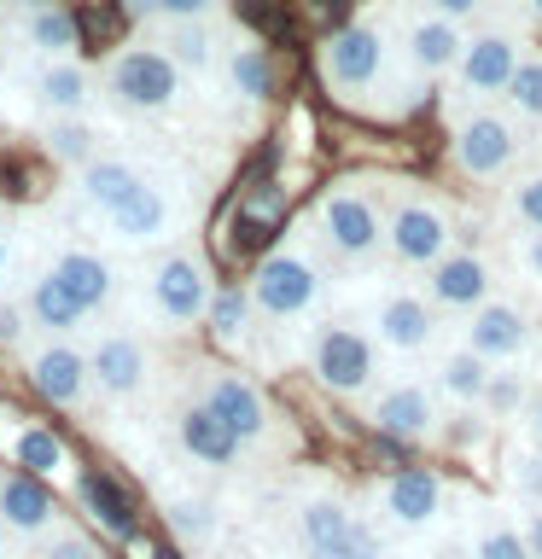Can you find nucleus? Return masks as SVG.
Instances as JSON below:
<instances>
[{
    "instance_id": "1",
    "label": "nucleus",
    "mask_w": 542,
    "mask_h": 559,
    "mask_svg": "<svg viewBox=\"0 0 542 559\" xmlns=\"http://www.w3.org/2000/svg\"><path fill=\"white\" fill-rule=\"evenodd\" d=\"M187 70L169 59V52H157L152 41H134V47H117L111 59H105L99 82H105V99L117 105V111L129 117H157V111H175L187 94Z\"/></svg>"
},
{
    "instance_id": "2",
    "label": "nucleus",
    "mask_w": 542,
    "mask_h": 559,
    "mask_svg": "<svg viewBox=\"0 0 542 559\" xmlns=\"http://www.w3.org/2000/svg\"><path fill=\"white\" fill-rule=\"evenodd\" d=\"M321 82L339 105H367L391 82V41H385V29L367 24V17L339 24L321 41Z\"/></svg>"
},
{
    "instance_id": "3",
    "label": "nucleus",
    "mask_w": 542,
    "mask_h": 559,
    "mask_svg": "<svg viewBox=\"0 0 542 559\" xmlns=\"http://www.w3.org/2000/svg\"><path fill=\"white\" fill-rule=\"evenodd\" d=\"M245 292H251L257 314H269V321H304V314L321 304L327 274H321V262H315L304 245H274L269 257H257L251 286Z\"/></svg>"
},
{
    "instance_id": "4",
    "label": "nucleus",
    "mask_w": 542,
    "mask_h": 559,
    "mask_svg": "<svg viewBox=\"0 0 542 559\" xmlns=\"http://www.w3.org/2000/svg\"><path fill=\"white\" fill-rule=\"evenodd\" d=\"M309 373L327 396H367L379 379V344L367 326L321 321L309 338Z\"/></svg>"
},
{
    "instance_id": "5",
    "label": "nucleus",
    "mask_w": 542,
    "mask_h": 559,
    "mask_svg": "<svg viewBox=\"0 0 542 559\" xmlns=\"http://www.w3.org/2000/svg\"><path fill=\"white\" fill-rule=\"evenodd\" d=\"M385 251L402 269H437L455 251V216L432 192H397V204L385 210Z\"/></svg>"
},
{
    "instance_id": "6",
    "label": "nucleus",
    "mask_w": 542,
    "mask_h": 559,
    "mask_svg": "<svg viewBox=\"0 0 542 559\" xmlns=\"http://www.w3.org/2000/svg\"><path fill=\"white\" fill-rule=\"evenodd\" d=\"M315 234L344 262H374L385 251V210L362 181H332L315 204Z\"/></svg>"
},
{
    "instance_id": "7",
    "label": "nucleus",
    "mask_w": 542,
    "mask_h": 559,
    "mask_svg": "<svg viewBox=\"0 0 542 559\" xmlns=\"http://www.w3.org/2000/svg\"><path fill=\"white\" fill-rule=\"evenodd\" d=\"M210 297H216L210 292V269H204V257L192 251V245H175V251H164L152 262L146 304L164 326H204Z\"/></svg>"
},
{
    "instance_id": "8",
    "label": "nucleus",
    "mask_w": 542,
    "mask_h": 559,
    "mask_svg": "<svg viewBox=\"0 0 542 559\" xmlns=\"http://www.w3.org/2000/svg\"><path fill=\"white\" fill-rule=\"evenodd\" d=\"M455 169L467 175V181H479V187H490V181H502L507 169L519 164V129H514V117H502L496 105H479V111H467L461 122H455Z\"/></svg>"
},
{
    "instance_id": "9",
    "label": "nucleus",
    "mask_w": 542,
    "mask_h": 559,
    "mask_svg": "<svg viewBox=\"0 0 542 559\" xmlns=\"http://www.w3.org/2000/svg\"><path fill=\"white\" fill-rule=\"evenodd\" d=\"M24 379L30 391L47 402V408H82L87 391H94V367H87V349H76L70 338H47L42 349H30L24 356Z\"/></svg>"
},
{
    "instance_id": "10",
    "label": "nucleus",
    "mask_w": 542,
    "mask_h": 559,
    "mask_svg": "<svg viewBox=\"0 0 542 559\" xmlns=\"http://www.w3.org/2000/svg\"><path fill=\"white\" fill-rule=\"evenodd\" d=\"M175 222H181V187H175L169 175H146V181L129 192V204L105 216L117 245H157V239L175 234Z\"/></svg>"
},
{
    "instance_id": "11",
    "label": "nucleus",
    "mask_w": 542,
    "mask_h": 559,
    "mask_svg": "<svg viewBox=\"0 0 542 559\" xmlns=\"http://www.w3.org/2000/svg\"><path fill=\"white\" fill-rule=\"evenodd\" d=\"M461 344L472 349V356H484L490 367H514L525 349L537 344V321L514 304V297H490L484 309H472V314H467Z\"/></svg>"
},
{
    "instance_id": "12",
    "label": "nucleus",
    "mask_w": 542,
    "mask_h": 559,
    "mask_svg": "<svg viewBox=\"0 0 542 559\" xmlns=\"http://www.w3.org/2000/svg\"><path fill=\"white\" fill-rule=\"evenodd\" d=\"M519 64H525V41L514 29L467 35V52H461V64H455L461 99H496V94H507V82L519 76Z\"/></svg>"
},
{
    "instance_id": "13",
    "label": "nucleus",
    "mask_w": 542,
    "mask_h": 559,
    "mask_svg": "<svg viewBox=\"0 0 542 559\" xmlns=\"http://www.w3.org/2000/svg\"><path fill=\"white\" fill-rule=\"evenodd\" d=\"M426 297L432 309H449V314H472L496 297V262L484 251H449L437 269H426Z\"/></svg>"
},
{
    "instance_id": "14",
    "label": "nucleus",
    "mask_w": 542,
    "mask_h": 559,
    "mask_svg": "<svg viewBox=\"0 0 542 559\" xmlns=\"http://www.w3.org/2000/svg\"><path fill=\"white\" fill-rule=\"evenodd\" d=\"M367 332H374L379 349H397V356H420L437 338V309L426 292H385L374 314H367Z\"/></svg>"
},
{
    "instance_id": "15",
    "label": "nucleus",
    "mask_w": 542,
    "mask_h": 559,
    "mask_svg": "<svg viewBox=\"0 0 542 559\" xmlns=\"http://www.w3.org/2000/svg\"><path fill=\"white\" fill-rule=\"evenodd\" d=\"M199 402H204V408L222 419L227 431L239 437L245 449H251V443H262V437L274 431L269 396H262V391H257V384L245 379V373H210V379H204V396H199Z\"/></svg>"
},
{
    "instance_id": "16",
    "label": "nucleus",
    "mask_w": 542,
    "mask_h": 559,
    "mask_svg": "<svg viewBox=\"0 0 542 559\" xmlns=\"http://www.w3.org/2000/svg\"><path fill=\"white\" fill-rule=\"evenodd\" d=\"M437 426H444V414H437V391L420 379H402L391 384V391H379L374 402V431L391 437V443H426V437H437Z\"/></svg>"
},
{
    "instance_id": "17",
    "label": "nucleus",
    "mask_w": 542,
    "mask_h": 559,
    "mask_svg": "<svg viewBox=\"0 0 542 559\" xmlns=\"http://www.w3.org/2000/svg\"><path fill=\"white\" fill-rule=\"evenodd\" d=\"M461 52H467V35H461V24H449V17H437V12H414L409 24H402V64H409L420 82H432V76H455Z\"/></svg>"
},
{
    "instance_id": "18",
    "label": "nucleus",
    "mask_w": 542,
    "mask_h": 559,
    "mask_svg": "<svg viewBox=\"0 0 542 559\" xmlns=\"http://www.w3.org/2000/svg\"><path fill=\"white\" fill-rule=\"evenodd\" d=\"M444 501H449V489L437 472L426 466H402L385 478L379 489V507H385V524H397V531H420V524H432L437 513H444Z\"/></svg>"
},
{
    "instance_id": "19",
    "label": "nucleus",
    "mask_w": 542,
    "mask_h": 559,
    "mask_svg": "<svg viewBox=\"0 0 542 559\" xmlns=\"http://www.w3.org/2000/svg\"><path fill=\"white\" fill-rule=\"evenodd\" d=\"M87 367H94V391L105 396H134L152 373V356L134 332H99L94 349H87Z\"/></svg>"
},
{
    "instance_id": "20",
    "label": "nucleus",
    "mask_w": 542,
    "mask_h": 559,
    "mask_svg": "<svg viewBox=\"0 0 542 559\" xmlns=\"http://www.w3.org/2000/svg\"><path fill=\"white\" fill-rule=\"evenodd\" d=\"M0 524H7V536H47L59 524V501H52V489L42 478L7 472L0 478Z\"/></svg>"
},
{
    "instance_id": "21",
    "label": "nucleus",
    "mask_w": 542,
    "mask_h": 559,
    "mask_svg": "<svg viewBox=\"0 0 542 559\" xmlns=\"http://www.w3.org/2000/svg\"><path fill=\"white\" fill-rule=\"evenodd\" d=\"M175 443H181V454H192L199 466H216V472L239 466V454H245V443L204 408V402H187V408L175 414Z\"/></svg>"
},
{
    "instance_id": "22",
    "label": "nucleus",
    "mask_w": 542,
    "mask_h": 559,
    "mask_svg": "<svg viewBox=\"0 0 542 559\" xmlns=\"http://www.w3.org/2000/svg\"><path fill=\"white\" fill-rule=\"evenodd\" d=\"M24 314H30V326H42L47 338H70L82 321H87V309L76 304V292L59 280V269H47V274H35L30 280V292H24Z\"/></svg>"
},
{
    "instance_id": "23",
    "label": "nucleus",
    "mask_w": 542,
    "mask_h": 559,
    "mask_svg": "<svg viewBox=\"0 0 542 559\" xmlns=\"http://www.w3.org/2000/svg\"><path fill=\"white\" fill-rule=\"evenodd\" d=\"M140 181H146V175H140V169L129 164V157H94L87 169H76V199H82L87 210H94L99 222H105L111 210L129 204V192H134Z\"/></svg>"
},
{
    "instance_id": "24",
    "label": "nucleus",
    "mask_w": 542,
    "mask_h": 559,
    "mask_svg": "<svg viewBox=\"0 0 542 559\" xmlns=\"http://www.w3.org/2000/svg\"><path fill=\"white\" fill-rule=\"evenodd\" d=\"M52 269H59V280L76 292V304H82L87 314H99V309L117 297V269H111L99 251H87V245H70V251H59V262H52Z\"/></svg>"
},
{
    "instance_id": "25",
    "label": "nucleus",
    "mask_w": 542,
    "mask_h": 559,
    "mask_svg": "<svg viewBox=\"0 0 542 559\" xmlns=\"http://www.w3.org/2000/svg\"><path fill=\"white\" fill-rule=\"evenodd\" d=\"M35 99L52 117H82V105L94 99V76H87L82 59H42V70H35Z\"/></svg>"
},
{
    "instance_id": "26",
    "label": "nucleus",
    "mask_w": 542,
    "mask_h": 559,
    "mask_svg": "<svg viewBox=\"0 0 542 559\" xmlns=\"http://www.w3.org/2000/svg\"><path fill=\"white\" fill-rule=\"evenodd\" d=\"M350 524H356V513H350L344 496H304L297 501V542H304V554H332L339 542L350 536Z\"/></svg>"
},
{
    "instance_id": "27",
    "label": "nucleus",
    "mask_w": 542,
    "mask_h": 559,
    "mask_svg": "<svg viewBox=\"0 0 542 559\" xmlns=\"http://www.w3.org/2000/svg\"><path fill=\"white\" fill-rule=\"evenodd\" d=\"M76 496H82V507L94 513V524H99L105 536L134 542L140 519H134V501L122 496V484H117V478H105V472H82V478H76Z\"/></svg>"
},
{
    "instance_id": "28",
    "label": "nucleus",
    "mask_w": 542,
    "mask_h": 559,
    "mask_svg": "<svg viewBox=\"0 0 542 559\" xmlns=\"http://www.w3.org/2000/svg\"><path fill=\"white\" fill-rule=\"evenodd\" d=\"M12 461L17 472H30V478H70V449H64V437L59 431H47V426H17L12 431Z\"/></svg>"
},
{
    "instance_id": "29",
    "label": "nucleus",
    "mask_w": 542,
    "mask_h": 559,
    "mask_svg": "<svg viewBox=\"0 0 542 559\" xmlns=\"http://www.w3.org/2000/svg\"><path fill=\"white\" fill-rule=\"evenodd\" d=\"M490 367L484 356H472V349L461 344V349H449L444 361H437V379H432V391L444 396V402H455V408H479V396H484V384H490Z\"/></svg>"
},
{
    "instance_id": "30",
    "label": "nucleus",
    "mask_w": 542,
    "mask_h": 559,
    "mask_svg": "<svg viewBox=\"0 0 542 559\" xmlns=\"http://www.w3.org/2000/svg\"><path fill=\"white\" fill-rule=\"evenodd\" d=\"M24 47H35L42 59H76V47H82V24H76V12L70 7H42V12H30L24 24Z\"/></svg>"
},
{
    "instance_id": "31",
    "label": "nucleus",
    "mask_w": 542,
    "mask_h": 559,
    "mask_svg": "<svg viewBox=\"0 0 542 559\" xmlns=\"http://www.w3.org/2000/svg\"><path fill=\"white\" fill-rule=\"evenodd\" d=\"M251 326H257V304H251V292H245V286H222L216 297H210L204 332L222 349H239L245 338H251Z\"/></svg>"
},
{
    "instance_id": "32",
    "label": "nucleus",
    "mask_w": 542,
    "mask_h": 559,
    "mask_svg": "<svg viewBox=\"0 0 542 559\" xmlns=\"http://www.w3.org/2000/svg\"><path fill=\"white\" fill-rule=\"evenodd\" d=\"M227 87H234L239 99L262 105V99H274V87H280V70H274V59H269V52H262L257 41H245V47H234V52H227Z\"/></svg>"
},
{
    "instance_id": "33",
    "label": "nucleus",
    "mask_w": 542,
    "mask_h": 559,
    "mask_svg": "<svg viewBox=\"0 0 542 559\" xmlns=\"http://www.w3.org/2000/svg\"><path fill=\"white\" fill-rule=\"evenodd\" d=\"M42 152L52 157V164H64V169H87L99 157V134L87 129L82 117H52L42 129Z\"/></svg>"
},
{
    "instance_id": "34",
    "label": "nucleus",
    "mask_w": 542,
    "mask_h": 559,
    "mask_svg": "<svg viewBox=\"0 0 542 559\" xmlns=\"http://www.w3.org/2000/svg\"><path fill=\"white\" fill-rule=\"evenodd\" d=\"M157 52H169L181 70H210L216 64V29L210 24H157V41H152Z\"/></svg>"
},
{
    "instance_id": "35",
    "label": "nucleus",
    "mask_w": 542,
    "mask_h": 559,
    "mask_svg": "<svg viewBox=\"0 0 542 559\" xmlns=\"http://www.w3.org/2000/svg\"><path fill=\"white\" fill-rule=\"evenodd\" d=\"M531 391L537 384L519 373V367H496L484 384V396H479V414L496 426V419H525V408H531Z\"/></svg>"
},
{
    "instance_id": "36",
    "label": "nucleus",
    "mask_w": 542,
    "mask_h": 559,
    "mask_svg": "<svg viewBox=\"0 0 542 559\" xmlns=\"http://www.w3.org/2000/svg\"><path fill=\"white\" fill-rule=\"evenodd\" d=\"M472 559H531V542H525V524L484 513L479 531H472Z\"/></svg>"
},
{
    "instance_id": "37",
    "label": "nucleus",
    "mask_w": 542,
    "mask_h": 559,
    "mask_svg": "<svg viewBox=\"0 0 542 559\" xmlns=\"http://www.w3.org/2000/svg\"><path fill=\"white\" fill-rule=\"evenodd\" d=\"M164 524H169V536H181V542H210L222 531V513L199 496H181V501L164 507Z\"/></svg>"
},
{
    "instance_id": "38",
    "label": "nucleus",
    "mask_w": 542,
    "mask_h": 559,
    "mask_svg": "<svg viewBox=\"0 0 542 559\" xmlns=\"http://www.w3.org/2000/svg\"><path fill=\"white\" fill-rule=\"evenodd\" d=\"M507 489H514V501L519 507H542V449L537 443H525V449H514L507 454Z\"/></svg>"
},
{
    "instance_id": "39",
    "label": "nucleus",
    "mask_w": 542,
    "mask_h": 559,
    "mask_svg": "<svg viewBox=\"0 0 542 559\" xmlns=\"http://www.w3.org/2000/svg\"><path fill=\"white\" fill-rule=\"evenodd\" d=\"M507 105H514V117L525 122H542V52H525V64H519V76L507 82Z\"/></svg>"
},
{
    "instance_id": "40",
    "label": "nucleus",
    "mask_w": 542,
    "mask_h": 559,
    "mask_svg": "<svg viewBox=\"0 0 542 559\" xmlns=\"http://www.w3.org/2000/svg\"><path fill=\"white\" fill-rule=\"evenodd\" d=\"M507 216H514L525 234H542V169L514 181V192H507Z\"/></svg>"
},
{
    "instance_id": "41",
    "label": "nucleus",
    "mask_w": 542,
    "mask_h": 559,
    "mask_svg": "<svg viewBox=\"0 0 542 559\" xmlns=\"http://www.w3.org/2000/svg\"><path fill=\"white\" fill-rule=\"evenodd\" d=\"M437 437H444L449 454H467V449H479L484 437H490V419H484L479 408H455L444 426H437Z\"/></svg>"
},
{
    "instance_id": "42",
    "label": "nucleus",
    "mask_w": 542,
    "mask_h": 559,
    "mask_svg": "<svg viewBox=\"0 0 542 559\" xmlns=\"http://www.w3.org/2000/svg\"><path fill=\"white\" fill-rule=\"evenodd\" d=\"M245 222H257L262 234H274V227L286 222V192L280 187H251L245 192Z\"/></svg>"
},
{
    "instance_id": "43",
    "label": "nucleus",
    "mask_w": 542,
    "mask_h": 559,
    "mask_svg": "<svg viewBox=\"0 0 542 559\" xmlns=\"http://www.w3.org/2000/svg\"><path fill=\"white\" fill-rule=\"evenodd\" d=\"M222 0H157V24H210Z\"/></svg>"
},
{
    "instance_id": "44",
    "label": "nucleus",
    "mask_w": 542,
    "mask_h": 559,
    "mask_svg": "<svg viewBox=\"0 0 542 559\" xmlns=\"http://www.w3.org/2000/svg\"><path fill=\"white\" fill-rule=\"evenodd\" d=\"M42 559H99V548H94V536H82V531H59V536H47Z\"/></svg>"
},
{
    "instance_id": "45",
    "label": "nucleus",
    "mask_w": 542,
    "mask_h": 559,
    "mask_svg": "<svg viewBox=\"0 0 542 559\" xmlns=\"http://www.w3.org/2000/svg\"><path fill=\"white\" fill-rule=\"evenodd\" d=\"M24 332H30L24 304H0V349H17V344H24Z\"/></svg>"
},
{
    "instance_id": "46",
    "label": "nucleus",
    "mask_w": 542,
    "mask_h": 559,
    "mask_svg": "<svg viewBox=\"0 0 542 559\" xmlns=\"http://www.w3.org/2000/svg\"><path fill=\"white\" fill-rule=\"evenodd\" d=\"M519 274L531 280V286H542V234H519Z\"/></svg>"
},
{
    "instance_id": "47",
    "label": "nucleus",
    "mask_w": 542,
    "mask_h": 559,
    "mask_svg": "<svg viewBox=\"0 0 542 559\" xmlns=\"http://www.w3.org/2000/svg\"><path fill=\"white\" fill-rule=\"evenodd\" d=\"M484 0H426V12H437V17H449V24H467L472 12H479Z\"/></svg>"
},
{
    "instance_id": "48",
    "label": "nucleus",
    "mask_w": 542,
    "mask_h": 559,
    "mask_svg": "<svg viewBox=\"0 0 542 559\" xmlns=\"http://www.w3.org/2000/svg\"><path fill=\"white\" fill-rule=\"evenodd\" d=\"M525 431H531V443L542 449V384L531 391V408H525Z\"/></svg>"
},
{
    "instance_id": "49",
    "label": "nucleus",
    "mask_w": 542,
    "mask_h": 559,
    "mask_svg": "<svg viewBox=\"0 0 542 559\" xmlns=\"http://www.w3.org/2000/svg\"><path fill=\"white\" fill-rule=\"evenodd\" d=\"M525 542H531V559H542V507L525 519Z\"/></svg>"
},
{
    "instance_id": "50",
    "label": "nucleus",
    "mask_w": 542,
    "mask_h": 559,
    "mask_svg": "<svg viewBox=\"0 0 542 559\" xmlns=\"http://www.w3.org/2000/svg\"><path fill=\"white\" fill-rule=\"evenodd\" d=\"M7 12H17V17H30V12H42V7H52V0H0Z\"/></svg>"
},
{
    "instance_id": "51",
    "label": "nucleus",
    "mask_w": 542,
    "mask_h": 559,
    "mask_svg": "<svg viewBox=\"0 0 542 559\" xmlns=\"http://www.w3.org/2000/svg\"><path fill=\"white\" fill-rule=\"evenodd\" d=\"M7 274H12V234L0 227V280H7Z\"/></svg>"
},
{
    "instance_id": "52",
    "label": "nucleus",
    "mask_w": 542,
    "mask_h": 559,
    "mask_svg": "<svg viewBox=\"0 0 542 559\" xmlns=\"http://www.w3.org/2000/svg\"><path fill=\"white\" fill-rule=\"evenodd\" d=\"M146 559H181V548H169V542H164V548H146Z\"/></svg>"
},
{
    "instance_id": "53",
    "label": "nucleus",
    "mask_w": 542,
    "mask_h": 559,
    "mask_svg": "<svg viewBox=\"0 0 542 559\" xmlns=\"http://www.w3.org/2000/svg\"><path fill=\"white\" fill-rule=\"evenodd\" d=\"M0 41H7V7H0Z\"/></svg>"
},
{
    "instance_id": "54",
    "label": "nucleus",
    "mask_w": 542,
    "mask_h": 559,
    "mask_svg": "<svg viewBox=\"0 0 542 559\" xmlns=\"http://www.w3.org/2000/svg\"><path fill=\"white\" fill-rule=\"evenodd\" d=\"M0 559H7V524H0Z\"/></svg>"
},
{
    "instance_id": "55",
    "label": "nucleus",
    "mask_w": 542,
    "mask_h": 559,
    "mask_svg": "<svg viewBox=\"0 0 542 559\" xmlns=\"http://www.w3.org/2000/svg\"><path fill=\"white\" fill-rule=\"evenodd\" d=\"M531 12H537V17H542V0H531Z\"/></svg>"
},
{
    "instance_id": "56",
    "label": "nucleus",
    "mask_w": 542,
    "mask_h": 559,
    "mask_svg": "<svg viewBox=\"0 0 542 559\" xmlns=\"http://www.w3.org/2000/svg\"><path fill=\"white\" fill-rule=\"evenodd\" d=\"M537 349H542V321H537Z\"/></svg>"
},
{
    "instance_id": "57",
    "label": "nucleus",
    "mask_w": 542,
    "mask_h": 559,
    "mask_svg": "<svg viewBox=\"0 0 542 559\" xmlns=\"http://www.w3.org/2000/svg\"><path fill=\"white\" fill-rule=\"evenodd\" d=\"M444 559H461V554H444ZM467 559H472V554H467Z\"/></svg>"
}]
</instances>
